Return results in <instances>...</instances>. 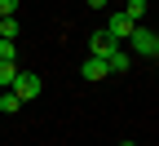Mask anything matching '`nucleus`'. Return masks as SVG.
<instances>
[{"instance_id":"5","label":"nucleus","mask_w":159,"mask_h":146,"mask_svg":"<svg viewBox=\"0 0 159 146\" xmlns=\"http://www.w3.org/2000/svg\"><path fill=\"white\" fill-rule=\"evenodd\" d=\"M80 75H84L89 84H97V80H106L111 71H106V62H102V58H84V62H80Z\"/></svg>"},{"instance_id":"6","label":"nucleus","mask_w":159,"mask_h":146,"mask_svg":"<svg viewBox=\"0 0 159 146\" xmlns=\"http://www.w3.org/2000/svg\"><path fill=\"white\" fill-rule=\"evenodd\" d=\"M128 67H133V53H128V49H119V45H115V53L106 58V71H115V75H119V71H128Z\"/></svg>"},{"instance_id":"7","label":"nucleus","mask_w":159,"mask_h":146,"mask_svg":"<svg viewBox=\"0 0 159 146\" xmlns=\"http://www.w3.org/2000/svg\"><path fill=\"white\" fill-rule=\"evenodd\" d=\"M146 5H150V0H124V13L133 18V22H142V18H146Z\"/></svg>"},{"instance_id":"11","label":"nucleus","mask_w":159,"mask_h":146,"mask_svg":"<svg viewBox=\"0 0 159 146\" xmlns=\"http://www.w3.org/2000/svg\"><path fill=\"white\" fill-rule=\"evenodd\" d=\"M0 35L13 40V35H18V18H0Z\"/></svg>"},{"instance_id":"1","label":"nucleus","mask_w":159,"mask_h":146,"mask_svg":"<svg viewBox=\"0 0 159 146\" xmlns=\"http://www.w3.org/2000/svg\"><path fill=\"white\" fill-rule=\"evenodd\" d=\"M128 53H133V58H150V62H155V58H159V35H155L150 27L137 22L133 35H128Z\"/></svg>"},{"instance_id":"2","label":"nucleus","mask_w":159,"mask_h":146,"mask_svg":"<svg viewBox=\"0 0 159 146\" xmlns=\"http://www.w3.org/2000/svg\"><path fill=\"white\" fill-rule=\"evenodd\" d=\"M9 93H13L18 102H31V97L40 93V75H35V71H18L13 84H9Z\"/></svg>"},{"instance_id":"12","label":"nucleus","mask_w":159,"mask_h":146,"mask_svg":"<svg viewBox=\"0 0 159 146\" xmlns=\"http://www.w3.org/2000/svg\"><path fill=\"white\" fill-rule=\"evenodd\" d=\"M18 13V0H0V18H13Z\"/></svg>"},{"instance_id":"10","label":"nucleus","mask_w":159,"mask_h":146,"mask_svg":"<svg viewBox=\"0 0 159 146\" xmlns=\"http://www.w3.org/2000/svg\"><path fill=\"white\" fill-rule=\"evenodd\" d=\"M18 58V45H13V40H5V35H0V62H13Z\"/></svg>"},{"instance_id":"8","label":"nucleus","mask_w":159,"mask_h":146,"mask_svg":"<svg viewBox=\"0 0 159 146\" xmlns=\"http://www.w3.org/2000/svg\"><path fill=\"white\" fill-rule=\"evenodd\" d=\"M0 111H5V115H13V111H22V102H18L9 89H0Z\"/></svg>"},{"instance_id":"13","label":"nucleus","mask_w":159,"mask_h":146,"mask_svg":"<svg viewBox=\"0 0 159 146\" xmlns=\"http://www.w3.org/2000/svg\"><path fill=\"white\" fill-rule=\"evenodd\" d=\"M111 5V0H89V9H106Z\"/></svg>"},{"instance_id":"14","label":"nucleus","mask_w":159,"mask_h":146,"mask_svg":"<svg viewBox=\"0 0 159 146\" xmlns=\"http://www.w3.org/2000/svg\"><path fill=\"white\" fill-rule=\"evenodd\" d=\"M119 146H137V142H119Z\"/></svg>"},{"instance_id":"9","label":"nucleus","mask_w":159,"mask_h":146,"mask_svg":"<svg viewBox=\"0 0 159 146\" xmlns=\"http://www.w3.org/2000/svg\"><path fill=\"white\" fill-rule=\"evenodd\" d=\"M13 75H18L13 62H0V89H9V84H13Z\"/></svg>"},{"instance_id":"4","label":"nucleus","mask_w":159,"mask_h":146,"mask_svg":"<svg viewBox=\"0 0 159 146\" xmlns=\"http://www.w3.org/2000/svg\"><path fill=\"white\" fill-rule=\"evenodd\" d=\"M111 53H115V40H111L106 31H93V35H89V58H102V62H106Z\"/></svg>"},{"instance_id":"3","label":"nucleus","mask_w":159,"mask_h":146,"mask_svg":"<svg viewBox=\"0 0 159 146\" xmlns=\"http://www.w3.org/2000/svg\"><path fill=\"white\" fill-rule=\"evenodd\" d=\"M133 27H137L133 18H128L124 9H115V13H111V22H106V35L115 40V45H119V40H128V35H133Z\"/></svg>"}]
</instances>
